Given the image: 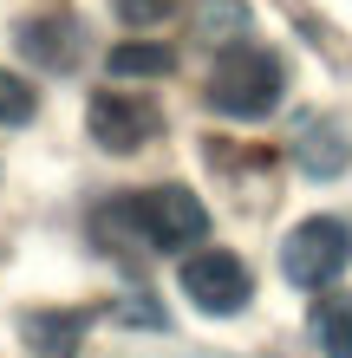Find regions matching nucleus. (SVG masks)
<instances>
[{"label":"nucleus","instance_id":"f8f14e48","mask_svg":"<svg viewBox=\"0 0 352 358\" xmlns=\"http://www.w3.org/2000/svg\"><path fill=\"white\" fill-rule=\"evenodd\" d=\"M241 27H248L241 0H209V7H202V33L209 39H241Z\"/></svg>","mask_w":352,"mask_h":358},{"label":"nucleus","instance_id":"0eeeda50","mask_svg":"<svg viewBox=\"0 0 352 358\" xmlns=\"http://www.w3.org/2000/svg\"><path fill=\"white\" fill-rule=\"evenodd\" d=\"M314 339L326 358H352V293H320V306H314Z\"/></svg>","mask_w":352,"mask_h":358},{"label":"nucleus","instance_id":"f03ea898","mask_svg":"<svg viewBox=\"0 0 352 358\" xmlns=\"http://www.w3.org/2000/svg\"><path fill=\"white\" fill-rule=\"evenodd\" d=\"M111 215L131 222L137 241L157 248V255H183V248L209 241V208H202V196H196V189H183V182H157V189H143V196L118 202Z\"/></svg>","mask_w":352,"mask_h":358},{"label":"nucleus","instance_id":"9b49d317","mask_svg":"<svg viewBox=\"0 0 352 358\" xmlns=\"http://www.w3.org/2000/svg\"><path fill=\"white\" fill-rule=\"evenodd\" d=\"M33 111H39L33 85H27L20 72H7V66H0V124H33Z\"/></svg>","mask_w":352,"mask_h":358},{"label":"nucleus","instance_id":"ddd939ff","mask_svg":"<svg viewBox=\"0 0 352 358\" xmlns=\"http://www.w3.org/2000/svg\"><path fill=\"white\" fill-rule=\"evenodd\" d=\"M176 13V0H118V20L124 27H163Z\"/></svg>","mask_w":352,"mask_h":358},{"label":"nucleus","instance_id":"39448f33","mask_svg":"<svg viewBox=\"0 0 352 358\" xmlns=\"http://www.w3.org/2000/svg\"><path fill=\"white\" fill-rule=\"evenodd\" d=\"M85 131H92L98 150L131 157V150H143V143L163 131V111H157L143 92H98V98L85 104Z\"/></svg>","mask_w":352,"mask_h":358},{"label":"nucleus","instance_id":"1a4fd4ad","mask_svg":"<svg viewBox=\"0 0 352 358\" xmlns=\"http://www.w3.org/2000/svg\"><path fill=\"white\" fill-rule=\"evenodd\" d=\"M20 46H27L39 66H72V27L66 20H27V27H20Z\"/></svg>","mask_w":352,"mask_h":358},{"label":"nucleus","instance_id":"9d476101","mask_svg":"<svg viewBox=\"0 0 352 358\" xmlns=\"http://www.w3.org/2000/svg\"><path fill=\"white\" fill-rule=\"evenodd\" d=\"M78 326H85V320H78V313H59V320H46V313H33V320H27V332H33V352L39 358H72V332Z\"/></svg>","mask_w":352,"mask_h":358},{"label":"nucleus","instance_id":"423d86ee","mask_svg":"<svg viewBox=\"0 0 352 358\" xmlns=\"http://www.w3.org/2000/svg\"><path fill=\"white\" fill-rule=\"evenodd\" d=\"M294 163L307 176H339L346 163H352V143L339 124H300V137H294Z\"/></svg>","mask_w":352,"mask_h":358},{"label":"nucleus","instance_id":"20e7f679","mask_svg":"<svg viewBox=\"0 0 352 358\" xmlns=\"http://www.w3.org/2000/svg\"><path fill=\"white\" fill-rule=\"evenodd\" d=\"M183 293H190L196 313L229 320V313L248 306L255 280H248V261H241V255H229V248H196V255L183 261Z\"/></svg>","mask_w":352,"mask_h":358},{"label":"nucleus","instance_id":"6e6552de","mask_svg":"<svg viewBox=\"0 0 352 358\" xmlns=\"http://www.w3.org/2000/svg\"><path fill=\"white\" fill-rule=\"evenodd\" d=\"M111 78H170L176 72V52L157 46V39H124V46H111Z\"/></svg>","mask_w":352,"mask_h":358},{"label":"nucleus","instance_id":"7ed1b4c3","mask_svg":"<svg viewBox=\"0 0 352 358\" xmlns=\"http://www.w3.org/2000/svg\"><path fill=\"white\" fill-rule=\"evenodd\" d=\"M346 261H352V222H339V215H307L281 241V273L294 287H333Z\"/></svg>","mask_w":352,"mask_h":358},{"label":"nucleus","instance_id":"f257e3e1","mask_svg":"<svg viewBox=\"0 0 352 358\" xmlns=\"http://www.w3.org/2000/svg\"><path fill=\"white\" fill-rule=\"evenodd\" d=\"M281 92H287V66L267 46H229L216 59V72H209V111L216 117H235V124H255V117H267L281 104Z\"/></svg>","mask_w":352,"mask_h":358}]
</instances>
